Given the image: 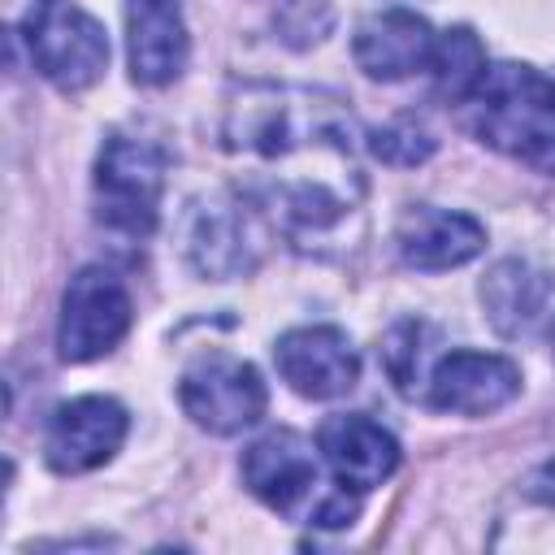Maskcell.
Returning a JSON list of instances; mask_svg holds the SVG:
<instances>
[{
    "instance_id": "obj_14",
    "label": "cell",
    "mask_w": 555,
    "mask_h": 555,
    "mask_svg": "<svg viewBox=\"0 0 555 555\" xmlns=\"http://www.w3.org/2000/svg\"><path fill=\"white\" fill-rule=\"evenodd\" d=\"M395 247H399L408 269L442 273V269L468 264L486 247V230L468 212H451V208H434V204H412L399 217V225H395Z\"/></svg>"
},
{
    "instance_id": "obj_8",
    "label": "cell",
    "mask_w": 555,
    "mask_h": 555,
    "mask_svg": "<svg viewBox=\"0 0 555 555\" xmlns=\"http://www.w3.org/2000/svg\"><path fill=\"white\" fill-rule=\"evenodd\" d=\"M126 429H130V416L117 399H104V395L69 399L48 416L43 460L61 477L91 473L117 455V447L126 442Z\"/></svg>"
},
{
    "instance_id": "obj_18",
    "label": "cell",
    "mask_w": 555,
    "mask_h": 555,
    "mask_svg": "<svg viewBox=\"0 0 555 555\" xmlns=\"http://www.w3.org/2000/svg\"><path fill=\"white\" fill-rule=\"evenodd\" d=\"M429 338H434V330H429L425 321H403V325L390 330V338H386V347H382L386 373H390V382H395L408 399H421L425 377H429V369H434V351L425 347Z\"/></svg>"
},
{
    "instance_id": "obj_4",
    "label": "cell",
    "mask_w": 555,
    "mask_h": 555,
    "mask_svg": "<svg viewBox=\"0 0 555 555\" xmlns=\"http://www.w3.org/2000/svg\"><path fill=\"white\" fill-rule=\"evenodd\" d=\"M22 39L30 65L56 91H87L108 69V35L104 26L69 0H35L22 17Z\"/></svg>"
},
{
    "instance_id": "obj_9",
    "label": "cell",
    "mask_w": 555,
    "mask_h": 555,
    "mask_svg": "<svg viewBox=\"0 0 555 555\" xmlns=\"http://www.w3.org/2000/svg\"><path fill=\"white\" fill-rule=\"evenodd\" d=\"M520 395V369L494 351H447L434 360L421 403L451 416H490Z\"/></svg>"
},
{
    "instance_id": "obj_1",
    "label": "cell",
    "mask_w": 555,
    "mask_h": 555,
    "mask_svg": "<svg viewBox=\"0 0 555 555\" xmlns=\"http://www.w3.org/2000/svg\"><path fill=\"white\" fill-rule=\"evenodd\" d=\"M221 147L260 165L243 199L295 251L330 256L356 238L364 173L356 160V117L338 95L286 82H234Z\"/></svg>"
},
{
    "instance_id": "obj_19",
    "label": "cell",
    "mask_w": 555,
    "mask_h": 555,
    "mask_svg": "<svg viewBox=\"0 0 555 555\" xmlns=\"http://www.w3.org/2000/svg\"><path fill=\"white\" fill-rule=\"evenodd\" d=\"M369 152L377 160H386V165H421L434 152V139H429L425 126L399 117V121H390V126H382V130L369 134Z\"/></svg>"
},
{
    "instance_id": "obj_15",
    "label": "cell",
    "mask_w": 555,
    "mask_h": 555,
    "mask_svg": "<svg viewBox=\"0 0 555 555\" xmlns=\"http://www.w3.org/2000/svg\"><path fill=\"white\" fill-rule=\"evenodd\" d=\"M186 22L178 0H126V56L130 78L165 87L186 69Z\"/></svg>"
},
{
    "instance_id": "obj_13",
    "label": "cell",
    "mask_w": 555,
    "mask_h": 555,
    "mask_svg": "<svg viewBox=\"0 0 555 555\" xmlns=\"http://www.w3.org/2000/svg\"><path fill=\"white\" fill-rule=\"evenodd\" d=\"M247 208H251L247 199H225V195H212L191 208L186 256L204 278L225 282L256 264V230Z\"/></svg>"
},
{
    "instance_id": "obj_17",
    "label": "cell",
    "mask_w": 555,
    "mask_h": 555,
    "mask_svg": "<svg viewBox=\"0 0 555 555\" xmlns=\"http://www.w3.org/2000/svg\"><path fill=\"white\" fill-rule=\"evenodd\" d=\"M429 69H434V91H438V100H447V104H464V100L477 91L481 74H486L481 39H477L468 26H451V30H442Z\"/></svg>"
},
{
    "instance_id": "obj_16",
    "label": "cell",
    "mask_w": 555,
    "mask_h": 555,
    "mask_svg": "<svg viewBox=\"0 0 555 555\" xmlns=\"http://www.w3.org/2000/svg\"><path fill=\"white\" fill-rule=\"evenodd\" d=\"M551 299H555V278L525 256H503L481 278V308L503 338L533 334L551 317Z\"/></svg>"
},
{
    "instance_id": "obj_6",
    "label": "cell",
    "mask_w": 555,
    "mask_h": 555,
    "mask_svg": "<svg viewBox=\"0 0 555 555\" xmlns=\"http://www.w3.org/2000/svg\"><path fill=\"white\" fill-rule=\"evenodd\" d=\"M178 403L182 412L208 429V434H238L247 425H256L264 416V382L260 373L247 364V360H234V356H204L195 360L182 382H178Z\"/></svg>"
},
{
    "instance_id": "obj_10",
    "label": "cell",
    "mask_w": 555,
    "mask_h": 555,
    "mask_svg": "<svg viewBox=\"0 0 555 555\" xmlns=\"http://www.w3.org/2000/svg\"><path fill=\"white\" fill-rule=\"evenodd\" d=\"M282 382L304 399H338L360 377V351L338 325H299L273 343Z\"/></svg>"
},
{
    "instance_id": "obj_3",
    "label": "cell",
    "mask_w": 555,
    "mask_h": 555,
    "mask_svg": "<svg viewBox=\"0 0 555 555\" xmlns=\"http://www.w3.org/2000/svg\"><path fill=\"white\" fill-rule=\"evenodd\" d=\"M165 152L139 134H108L95 156V221L126 238H147L160 221Z\"/></svg>"
},
{
    "instance_id": "obj_2",
    "label": "cell",
    "mask_w": 555,
    "mask_h": 555,
    "mask_svg": "<svg viewBox=\"0 0 555 555\" xmlns=\"http://www.w3.org/2000/svg\"><path fill=\"white\" fill-rule=\"evenodd\" d=\"M464 104L468 126L486 147L555 178V78L516 61L486 65Z\"/></svg>"
},
{
    "instance_id": "obj_12",
    "label": "cell",
    "mask_w": 555,
    "mask_h": 555,
    "mask_svg": "<svg viewBox=\"0 0 555 555\" xmlns=\"http://www.w3.org/2000/svg\"><path fill=\"white\" fill-rule=\"evenodd\" d=\"M434 48V26L412 9H382L364 17L351 35V56L373 82H399L416 69H429Z\"/></svg>"
},
{
    "instance_id": "obj_5",
    "label": "cell",
    "mask_w": 555,
    "mask_h": 555,
    "mask_svg": "<svg viewBox=\"0 0 555 555\" xmlns=\"http://www.w3.org/2000/svg\"><path fill=\"white\" fill-rule=\"evenodd\" d=\"M130 317H134L130 291L121 286L117 273H108L100 264L78 269L61 299V325H56L61 360L87 364V360L108 356L126 338Z\"/></svg>"
},
{
    "instance_id": "obj_20",
    "label": "cell",
    "mask_w": 555,
    "mask_h": 555,
    "mask_svg": "<svg viewBox=\"0 0 555 555\" xmlns=\"http://www.w3.org/2000/svg\"><path fill=\"white\" fill-rule=\"evenodd\" d=\"M525 494H529L533 503H542V507H551V512H555V460L538 464V468L525 477Z\"/></svg>"
},
{
    "instance_id": "obj_11",
    "label": "cell",
    "mask_w": 555,
    "mask_h": 555,
    "mask_svg": "<svg viewBox=\"0 0 555 555\" xmlns=\"http://www.w3.org/2000/svg\"><path fill=\"white\" fill-rule=\"evenodd\" d=\"M317 451H321L330 477L351 494L377 490L399 468V442L377 421H369L360 412H343V416L321 421Z\"/></svg>"
},
{
    "instance_id": "obj_7",
    "label": "cell",
    "mask_w": 555,
    "mask_h": 555,
    "mask_svg": "<svg viewBox=\"0 0 555 555\" xmlns=\"http://www.w3.org/2000/svg\"><path fill=\"white\" fill-rule=\"evenodd\" d=\"M243 481L247 490L282 512V516H304L312 520V512L321 507V473H317V451L308 438H299L295 429H273L264 438H256L243 451Z\"/></svg>"
}]
</instances>
